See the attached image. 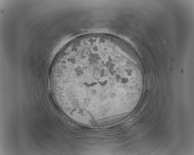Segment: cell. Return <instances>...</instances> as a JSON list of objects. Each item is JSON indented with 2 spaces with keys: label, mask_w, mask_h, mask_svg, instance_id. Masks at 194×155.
<instances>
[{
  "label": "cell",
  "mask_w": 194,
  "mask_h": 155,
  "mask_svg": "<svg viewBox=\"0 0 194 155\" xmlns=\"http://www.w3.org/2000/svg\"><path fill=\"white\" fill-rule=\"evenodd\" d=\"M51 80L53 89L69 107L99 113L118 101L128 86L130 75L108 42L76 39L57 57Z\"/></svg>",
  "instance_id": "obj_1"
}]
</instances>
